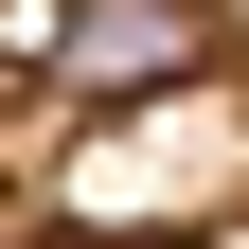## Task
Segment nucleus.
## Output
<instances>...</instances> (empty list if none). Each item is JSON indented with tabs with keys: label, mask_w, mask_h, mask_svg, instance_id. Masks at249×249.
<instances>
[{
	"label": "nucleus",
	"mask_w": 249,
	"mask_h": 249,
	"mask_svg": "<svg viewBox=\"0 0 249 249\" xmlns=\"http://www.w3.org/2000/svg\"><path fill=\"white\" fill-rule=\"evenodd\" d=\"M196 249H249V213H231V231H196Z\"/></svg>",
	"instance_id": "obj_3"
},
{
	"label": "nucleus",
	"mask_w": 249,
	"mask_h": 249,
	"mask_svg": "<svg viewBox=\"0 0 249 249\" xmlns=\"http://www.w3.org/2000/svg\"><path fill=\"white\" fill-rule=\"evenodd\" d=\"M213 18H231V36H249V0H213Z\"/></svg>",
	"instance_id": "obj_4"
},
{
	"label": "nucleus",
	"mask_w": 249,
	"mask_h": 249,
	"mask_svg": "<svg viewBox=\"0 0 249 249\" xmlns=\"http://www.w3.org/2000/svg\"><path fill=\"white\" fill-rule=\"evenodd\" d=\"M53 213H71V231H231L249 213V107H231V71L124 107V142H89V160L53 178Z\"/></svg>",
	"instance_id": "obj_1"
},
{
	"label": "nucleus",
	"mask_w": 249,
	"mask_h": 249,
	"mask_svg": "<svg viewBox=\"0 0 249 249\" xmlns=\"http://www.w3.org/2000/svg\"><path fill=\"white\" fill-rule=\"evenodd\" d=\"M0 71L89 89V107H160V89L231 71V18L213 0H0Z\"/></svg>",
	"instance_id": "obj_2"
}]
</instances>
